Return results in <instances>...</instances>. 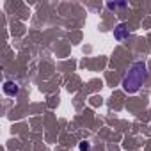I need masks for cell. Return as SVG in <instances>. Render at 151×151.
I'll return each instance as SVG.
<instances>
[{
  "instance_id": "277c9868",
  "label": "cell",
  "mask_w": 151,
  "mask_h": 151,
  "mask_svg": "<svg viewBox=\"0 0 151 151\" xmlns=\"http://www.w3.org/2000/svg\"><path fill=\"white\" fill-rule=\"evenodd\" d=\"M80 149L82 151H89V144H80Z\"/></svg>"
},
{
  "instance_id": "7a4b0ae2",
  "label": "cell",
  "mask_w": 151,
  "mask_h": 151,
  "mask_svg": "<svg viewBox=\"0 0 151 151\" xmlns=\"http://www.w3.org/2000/svg\"><path fill=\"white\" fill-rule=\"evenodd\" d=\"M114 37L117 41H123V39L128 37V29H126L124 23H121V25H117V29H114Z\"/></svg>"
},
{
  "instance_id": "3957f363",
  "label": "cell",
  "mask_w": 151,
  "mask_h": 151,
  "mask_svg": "<svg viewBox=\"0 0 151 151\" xmlns=\"http://www.w3.org/2000/svg\"><path fill=\"white\" fill-rule=\"evenodd\" d=\"M18 84H14V82H6L4 84V93L6 94H9V96H14V94H18Z\"/></svg>"
},
{
  "instance_id": "6da1fadb",
  "label": "cell",
  "mask_w": 151,
  "mask_h": 151,
  "mask_svg": "<svg viewBox=\"0 0 151 151\" xmlns=\"http://www.w3.org/2000/svg\"><path fill=\"white\" fill-rule=\"evenodd\" d=\"M147 80V68L144 62H135L123 78V89L126 93H137Z\"/></svg>"
}]
</instances>
